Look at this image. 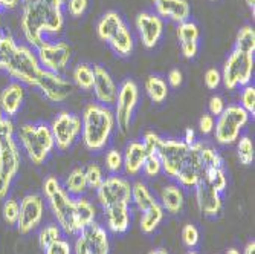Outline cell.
I'll list each match as a JSON object with an SVG mask.
<instances>
[{
	"mask_svg": "<svg viewBox=\"0 0 255 254\" xmlns=\"http://www.w3.org/2000/svg\"><path fill=\"white\" fill-rule=\"evenodd\" d=\"M200 146L202 143H196L190 147L188 156L185 159L183 166L176 175L177 186L182 189H194L199 179L203 176V167L200 161Z\"/></svg>",
	"mask_w": 255,
	"mask_h": 254,
	"instance_id": "18",
	"label": "cell"
},
{
	"mask_svg": "<svg viewBox=\"0 0 255 254\" xmlns=\"http://www.w3.org/2000/svg\"><path fill=\"white\" fill-rule=\"evenodd\" d=\"M46 2L51 3V5H54V6H57V8H63V6L66 5L67 0H46Z\"/></svg>",
	"mask_w": 255,
	"mask_h": 254,
	"instance_id": "57",
	"label": "cell"
},
{
	"mask_svg": "<svg viewBox=\"0 0 255 254\" xmlns=\"http://www.w3.org/2000/svg\"><path fill=\"white\" fill-rule=\"evenodd\" d=\"M44 213V201L40 195H26L20 202L17 230L20 235H29L40 225Z\"/></svg>",
	"mask_w": 255,
	"mask_h": 254,
	"instance_id": "15",
	"label": "cell"
},
{
	"mask_svg": "<svg viewBox=\"0 0 255 254\" xmlns=\"http://www.w3.org/2000/svg\"><path fill=\"white\" fill-rule=\"evenodd\" d=\"M205 84L208 89H211V90H216L220 83H222V72L219 71L217 67H210L208 71L205 72Z\"/></svg>",
	"mask_w": 255,
	"mask_h": 254,
	"instance_id": "49",
	"label": "cell"
},
{
	"mask_svg": "<svg viewBox=\"0 0 255 254\" xmlns=\"http://www.w3.org/2000/svg\"><path fill=\"white\" fill-rule=\"evenodd\" d=\"M117 129L113 110L100 103H90L81 115V138L90 152L104 150Z\"/></svg>",
	"mask_w": 255,
	"mask_h": 254,
	"instance_id": "2",
	"label": "cell"
},
{
	"mask_svg": "<svg viewBox=\"0 0 255 254\" xmlns=\"http://www.w3.org/2000/svg\"><path fill=\"white\" fill-rule=\"evenodd\" d=\"M64 26L63 8H57L46 0L34 5L23 6L21 11V31L26 41L34 48L44 41V34H58Z\"/></svg>",
	"mask_w": 255,
	"mask_h": 254,
	"instance_id": "1",
	"label": "cell"
},
{
	"mask_svg": "<svg viewBox=\"0 0 255 254\" xmlns=\"http://www.w3.org/2000/svg\"><path fill=\"white\" fill-rule=\"evenodd\" d=\"M123 25H124V20L117 11H107L106 14H103V17L100 18L98 25H97L98 37L103 41H109L113 37V34L117 32Z\"/></svg>",
	"mask_w": 255,
	"mask_h": 254,
	"instance_id": "28",
	"label": "cell"
},
{
	"mask_svg": "<svg viewBox=\"0 0 255 254\" xmlns=\"http://www.w3.org/2000/svg\"><path fill=\"white\" fill-rule=\"evenodd\" d=\"M107 228L115 235L126 233L130 227V204H115L104 209Z\"/></svg>",
	"mask_w": 255,
	"mask_h": 254,
	"instance_id": "24",
	"label": "cell"
},
{
	"mask_svg": "<svg viewBox=\"0 0 255 254\" xmlns=\"http://www.w3.org/2000/svg\"><path fill=\"white\" fill-rule=\"evenodd\" d=\"M203 176L206 178V181L211 184V186L219 192L223 193L228 187V179H226V173L222 169H213V170H208L203 173Z\"/></svg>",
	"mask_w": 255,
	"mask_h": 254,
	"instance_id": "40",
	"label": "cell"
},
{
	"mask_svg": "<svg viewBox=\"0 0 255 254\" xmlns=\"http://www.w3.org/2000/svg\"><path fill=\"white\" fill-rule=\"evenodd\" d=\"M142 172L147 178H154L162 172V164H160V159L156 152H147V158L144 161Z\"/></svg>",
	"mask_w": 255,
	"mask_h": 254,
	"instance_id": "43",
	"label": "cell"
},
{
	"mask_svg": "<svg viewBox=\"0 0 255 254\" xmlns=\"http://www.w3.org/2000/svg\"><path fill=\"white\" fill-rule=\"evenodd\" d=\"M251 117H254L255 115V87L248 84L243 87L242 94H240V104Z\"/></svg>",
	"mask_w": 255,
	"mask_h": 254,
	"instance_id": "44",
	"label": "cell"
},
{
	"mask_svg": "<svg viewBox=\"0 0 255 254\" xmlns=\"http://www.w3.org/2000/svg\"><path fill=\"white\" fill-rule=\"evenodd\" d=\"M55 147L61 152L71 149L81 135V118L72 112H60L51 124Z\"/></svg>",
	"mask_w": 255,
	"mask_h": 254,
	"instance_id": "10",
	"label": "cell"
},
{
	"mask_svg": "<svg viewBox=\"0 0 255 254\" xmlns=\"http://www.w3.org/2000/svg\"><path fill=\"white\" fill-rule=\"evenodd\" d=\"M74 83L77 84L78 89L81 90H92L94 86V67L87 63H80L72 74Z\"/></svg>",
	"mask_w": 255,
	"mask_h": 254,
	"instance_id": "34",
	"label": "cell"
},
{
	"mask_svg": "<svg viewBox=\"0 0 255 254\" xmlns=\"http://www.w3.org/2000/svg\"><path fill=\"white\" fill-rule=\"evenodd\" d=\"M136 29L142 44L147 49H151L159 43L162 34H164V20L156 12L144 11L136 17Z\"/></svg>",
	"mask_w": 255,
	"mask_h": 254,
	"instance_id": "17",
	"label": "cell"
},
{
	"mask_svg": "<svg viewBox=\"0 0 255 254\" xmlns=\"http://www.w3.org/2000/svg\"><path fill=\"white\" fill-rule=\"evenodd\" d=\"M246 5L252 11V15H254L255 14V0H246Z\"/></svg>",
	"mask_w": 255,
	"mask_h": 254,
	"instance_id": "58",
	"label": "cell"
},
{
	"mask_svg": "<svg viewBox=\"0 0 255 254\" xmlns=\"http://www.w3.org/2000/svg\"><path fill=\"white\" fill-rule=\"evenodd\" d=\"M251 115L239 104L226 106L223 113L214 123V138L222 146H233L242 136L243 129L248 126Z\"/></svg>",
	"mask_w": 255,
	"mask_h": 254,
	"instance_id": "6",
	"label": "cell"
},
{
	"mask_svg": "<svg viewBox=\"0 0 255 254\" xmlns=\"http://www.w3.org/2000/svg\"><path fill=\"white\" fill-rule=\"evenodd\" d=\"M200 29L193 20H185L177 25V38L180 41V51L185 58H194L199 52Z\"/></svg>",
	"mask_w": 255,
	"mask_h": 254,
	"instance_id": "21",
	"label": "cell"
},
{
	"mask_svg": "<svg viewBox=\"0 0 255 254\" xmlns=\"http://www.w3.org/2000/svg\"><path fill=\"white\" fill-rule=\"evenodd\" d=\"M110 44V48L117 52L120 57H128L133 52L134 48V40H133V34L131 31L127 28V25H124L113 34V37L107 41Z\"/></svg>",
	"mask_w": 255,
	"mask_h": 254,
	"instance_id": "27",
	"label": "cell"
},
{
	"mask_svg": "<svg viewBox=\"0 0 255 254\" xmlns=\"http://www.w3.org/2000/svg\"><path fill=\"white\" fill-rule=\"evenodd\" d=\"M3 120V113H2V110H0V121Z\"/></svg>",
	"mask_w": 255,
	"mask_h": 254,
	"instance_id": "62",
	"label": "cell"
},
{
	"mask_svg": "<svg viewBox=\"0 0 255 254\" xmlns=\"http://www.w3.org/2000/svg\"><path fill=\"white\" fill-rule=\"evenodd\" d=\"M167 81H168V86L173 87V89H177L182 86V81H183V75L182 72L179 71L177 67L171 69V71L168 72V77H167Z\"/></svg>",
	"mask_w": 255,
	"mask_h": 254,
	"instance_id": "52",
	"label": "cell"
},
{
	"mask_svg": "<svg viewBox=\"0 0 255 254\" xmlns=\"http://www.w3.org/2000/svg\"><path fill=\"white\" fill-rule=\"evenodd\" d=\"M226 104H225V100L219 95H214L210 98V103H208V110H210V115L214 118L220 117V115L223 113Z\"/></svg>",
	"mask_w": 255,
	"mask_h": 254,
	"instance_id": "50",
	"label": "cell"
},
{
	"mask_svg": "<svg viewBox=\"0 0 255 254\" xmlns=\"http://www.w3.org/2000/svg\"><path fill=\"white\" fill-rule=\"evenodd\" d=\"M150 254H168V251H167L165 248H157V250L151 251Z\"/></svg>",
	"mask_w": 255,
	"mask_h": 254,
	"instance_id": "60",
	"label": "cell"
},
{
	"mask_svg": "<svg viewBox=\"0 0 255 254\" xmlns=\"http://www.w3.org/2000/svg\"><path fill=\"white\" fill-rule=\"evenodd\" d=\"M44 254H72V247L69 244V241L66 239H58L55 242H52L49 247H46Z\"/></svg>",
	"mask_w": 255,
	"mask_h": 254,
	"instance_id": "47",
	"label": "cell"
},
{
	"mask_svg": "<svg viewBox=\"0 0 255 254\" xmlns=\"http://www.w3.org/2000/svg\"><path fill=\"white\" fill-rule=\"evenodd\" d=\"M162 209L167 210L171 215H177L183 210L185 205V195L180 186L177 184H168L160 190V202Z\"/></svg>",
	"mask_w": 255,
	"mask_h": 254,
	"instance_id": "26",
	"label": "cell"
},
{
	"mask_svg": "<svg viewBox=\"0 0 255 254\" xmlns=\"http://www.w3.org/2000/svg\"><path fill=\"white\" fill-rule=\"evenodd\" d=\"M236 49L254 55L255 52V29L249 25L243 26L236 38Z\"/></svg>",
	"mask_w": 255,
	"mask_h": 254,
	"instance_id": "35",
	"label": "cell"
},
{
	"mask_svg": "<svg viewBox=\"0 0 255 254\" xmlns=\"http://www.w3.org/2000/svg\"><path fill=\"white\" fill-rule=\"evenodd\" d=\"M87 181H86V175H84V169H74L69 176L66 178L64 182V190L71 195L72 198H80L86 193L87 190Z\"/></svg>",
	"mask_w": 255,
	"mask_h": 254,
	"instance_id": "32",
	"label": "cell"
},
{
	"mask_svg": "<svg viewBox=\"0 0 255 254\" xmlns=\"http://www.w3.org/2000/svg\"><path fill=\"white\" fill-rule=\"evenodd\" d=\"M74 209H75V222H77L78 233L89 224L95 222V218H97L95 207L86 198H81V196L74 198Z\"/></svg>",
	"mask_w": 255,
	"mask_h": 254,
	"instance_id": "29",
	"label": "cell"
},
{
	"mask_svg": "<svg viewBox=\"0 0 255 254\" xmlns=\"http://www.w3.org/2000/svg\"><path fill=\"white\" fill-rule=\"evenodd\" d=\"M23 100H25V89H23L21 83H9L0 94V110H2L3 117H15L23 104Z\"/></svg>",
	"mask_w": 255,
	"mask_h": 254,
	"instance_id": "23",
	"label": "cell"
},
{
	"mask_svg": "<svg viewBox=\"0 0 255 254\" xmlns=\"http://www.w3.org/2000/svg\"><path fill=\"white\" fill-rule=\"evenodd\" d=\"M254 74V55L234 49L225 61L222 83L228 90H234L251 84Z\"/></svg>",
	"mask_w": 255,
	"mask_h": 254,
	"instance_id": "7",
	"label": "cell"
},
{
	"mask_svg": "<svg viewBox=\"0 0 255 254\" xmlns=\"http://www.w3.org/2000/svg\"><path fill=\"white\" fill-rule=\"evenodd\" d=\"M89 250V254H109L110 253V241L106 228L97 222H92L84 227L78 233Z\"/></svg>",
	"mask_w": 255,
	"mask_h": 254,
	"instance_id": "20",
	"label": "cell"
},
{
	"mask_svg": "<svg viewBox=\"0 0 255 254\" xmlns=\"http://www.w3.org/2000/svg\"><path fill=\"white\" fill-rule=\"evenodd\" d=\"M43 193L49 202L51 210L66 235H77L78 228L75 222L74 198L69 195L55 176H48L43 182Z\"/></svg>",
	"mask_w": 255,
	"mask_h": 254,
	"instance_id": "4",
	"label": "cell"
},
{
	"mask_svg": "<svg viewBox=\"0 0 255 254\" xmlns=\"http://www.w3.org/2000/svg\"><path fill=\"white\" fill-rule=\"evenodd\" d=\"M34 86L38 87L44 98H48L52 103L66 101L74 92V86L71 81L66 80L61 74L46 71V69H41Z\"/></svg>",
	"mask_w": 255,
	"mask_h": 254,
	"instance_id": "14",
	"label": "cell"
},
{
	"mask_svg": "<svg viewBox=\"0 0 255 254\" xmlns=\"http://www.w3.org/2000/svg\"><path fill=\"white\" fill-rule=\"evenodd\" d=\"M225 254H240V251L239 250H236V248H229V250H226V253Z\"/></svg>",
	"mask_w": 255,
	"mask_h": 254,
	"instance_id": "61",
	"label": "cell"
},
{
	"mask_svg": "<svg viewBox=\"0 0 255 254\" xmlns=\"http://www.w3.org/2000/svg\"><path fill=\"white\" fill-rule=\"evenodd\" d=\"M185 144L187 146H193V144H196L197 143V138H196V132H194V129H191V127H188L187 130H185V133H183V140H182Z\"/></svg>",
	"mask_w": 255,
	"mask_h": 254,
	"instance_id": "53",
	"label": "cell"
},
{
	"mask_svg": "<svg viewBox=\"0 0 255 254\" xmlns=\"http://www.w3.org/2000/svg\"><path fill=\"white\" fill-rule=\"evenodd\" d=\"M72 48L66 41H43L37 48V58L43 69L51 72H61L71 61Z\"/></svg>",
	"mask_w": 255,
	"mask_h": 254,
	"instance_id": "12",
	"label": "cell"
},
{
	"mask_svg": "<svg viewBox=\"0 0 255 254\" xmlns=\"http://www.w3.org/2000/svg\"><path fill=\"white\" fill-rule=\"evenodd\" d=\"M41 69L43 67L37 58V54H34L32 49H29L28 46L18 44L9 63L6 64L5 71L18 83L34 86Z\"/></svg>",
	"mask_w": 255,
	"mask_h": 254,
	"instance_id": "9",
	"label": "cell"
},
{
	"mask_svg": "<svg viewBox=\"0 0 255 254\" xmlns=\"http://www.w3.org/2000/svg\"><path fill=\"white\" fill-rule=\"evenodd\" d=\"M145 158H147V150L142 141H130L123 153V161H124L123 169L126 170L127 175L136 176L142 172Z\"/></svg>",
	"mask_w": 255,
	"mask_h": 254,
	"instance_id": "25",
	"label": "cell"
},
{
	"mask_svg": "<svg viewBox=\"0 0 255 254\" xmlns=\"http://www.w3.org/2000/svg\"><path fill=\"white\" fill-rule=\"evenodd\" d=\"M87 6H89V0H67L66 2L67 12L72 17L84 15V12L87 11Z\"/></svg>",
	"mask_w": 255,
	"mask_h": 254,
	"instance_id": "48",
	"label": "cell"
},
{
	"mask_svg": "<svg viewBox=\"0 0 255 254\" xmlns=\"http://www.w3.org/2000/svg\"><path fill=\"white\" fill-rule=\"evenodd\" d=\"M164 212L165 210L162 209V205L159 202L153 204L150 209L142 212V216H141V230H142V233H145V235L154 233V230L159 227L162 219H164Z\"/></svg>",
	"mask_w": 255,
	"mask_h": 254,
	"instance_id": "33",
	"label": "cell"
},
{
	"mask_svg": "<svg viewBox=\"0 0 255 254\" xmlns=\"http://www.w3.org/2000/svg\"><path fill=\"white\" fill-rule=\"evenodd\" d=\"M20 170V152L14 138V124L3 117L0 121V201H3Z\"/></svg>",
	"mask_w": 255,
	"mask_h": 254,
	"instance_id": "3",
	"label": "cell"
},
{
	"mask_svg": "<svg viewBox=\"0 0 255 254\" xmlns=\"http://www.w3.org/2000/svg\"><path fill=\"white\" fill-rule=\"evenodd\" d=\"M156 14L160 18H170L177 25L190 18V3L188 0H153Z\"/></svg>",
	"mask_w": 255,
	"mask_h": 254,
	"instance_id": "22",
	"label": "cell"
},
{
	"mask_svg": "<svg viewBox=\"0 0 255 254\" xmlns=\"http://www.w3.org/2000/svg\"><path fill=\"white\" fill-rule=\"evenodd\" d=\"M199 239H200V235H199V230L194 224H187L182 228V242L187 248H190V250L196 248L199 244Z\"/></svg>",
	"mask_w": 255,
	"mask_h": 254,
	"instance_id": "46",
	"label": "cell"
},
{
	"mask_svg": "<svg viewBox=\"0 0 255 254\" xmlns=\"http://www.w3.org/2000/svg\"><path fill=\"white\" fill-rule=\"evenodd\" d=\"M187 254H199V253H196V251H193V250H191V251H188Z\"/></svg>",
	"mask_w": 255,
	"mask_h": 254,
	"instance_id": "63",
	"label": "cell"
},
{
	"mask_svg": "<svg viewBox=\"0 0 255 254\" xmlns=\"http://www.w3.org/2000/svg\"><path fill=\"white\" fill-rule=\"evenodd\" d=\"M97 199L103 209L115 204L131 202V184L118 175H110L104 178L103 184L97 189Z\"/></svg>",
	"mask_w": 255,
	"mask_h": 254,
	"instance_id": "13",
	"label": "cell"
},
{
	"mask_svg": "<svg viewBox=\"0 0 255 254\" xmlns=\"http://www.w3.org/2000/svg\"><path fill=\"white\" fill-rule=\"evenodd\" d=\"M17 136L28 158L35 166L43 164L55 147L51 126H48L46 123L23 124L20 126Z\"/></svg>",
	"mask_w": 255,
	"mask_h": 254,
	"instance_id": "5",
	"label": "cell"
},
{
	"mask_svg": "<svg viewBox=\"0 0 255 254\" xmlns=\"http://www.w3.org/2000/svg\"><path fill=\"white\" fill-rule=\"evenodd\" d=\"M17 43L9 34L0 32V71H5L12 54L17 49Z\"/></svg>",
	"mask_w": 255,
	"mask_h": 254,
	"instance_id": "37",
	"label": "cell"
},
{
	"mask_svg": "<svg viewBox=\"0 0 255 254\" xmlns=\"http://www.w3.org/2000/svg\"><path fill=\"white\" fill-rule=\"evenodd\" d=\"M214 117H211L210 113H203L202 118L199 120V130L203 133V135H210L213 130H214Z\"/></svg>",
	"mask_w": 255,
	"mask_h": 254,
	"instance_id": "51",
	"label": "cell"
},
{
	"mask_svg": "<svg viewBox=\"0 0 255 254\" xmlns=\"http://www.w3.org/2000/svg\"><path fill=\"white\" fill-rule=\"evenodd\" d=\"M243 254H255V242H254V241L248 242V245L245 247Z\"/></svg>",
	"mask_w": 255,
	"mask_h": 254,
	"instance_id": "56",
	"label": "cell"
},
{
	"mask_svg": "<svg viewBox=\"0 0 255 254\" xmlns=\"http://www.w3.org/2000/svg\"><path fill=\"white\" fill-rule=\"evenodd\" d=\"M20 2H21L23 6H28V5H34V3L40 2V0H20Z\"/></svg>",
	"mask_w": 255,
	"mask_h": 254,
	"instance_id": "59",
	"label": "cell"
},
{
	"mask_svg": "<svg viewBox=\"0 0 255 254\" xmlns=\"http://www.w3.org/2000/svg\"><path fill=\"white\" fill-rule=\"evenodd\" d=\"M139 101V87L133 80H126L121 83L118 89V97L115 101V123H117V129L123 133L127 135L133 121V115L136 110Z\"/></svg>",
	"mask_w": 255,
	"mask_h": 254,
	"instance_id": "8",
	"label": "cell"
},
{
	"mask_svg": "<svg viewBox=\"0 0 255 254\" xmlns=\"http://www.w3.org/2000/svg\"><path fill=\"white\" fill-rule=\"evenodd\" d=\"M106 167L112 175H118L124 167L123 153L117 149H110L106 153Z\"/></svg>",
	"mask_w": 255,
	"mask_h": 254,
	"instance_id": "42",
	"label": "cell"
},
{
	"mask_svg": "<svg viewBox=\"0 0 255 254\" xmlns=\"http://www.w3.org/2000/svg\"><path fill=\"white\" fill-rule=\"evenodd\" d=\"M237 156L243 166H251L254 163L255 152H254V141L251 136L242 135L237 140Z\"/></svg>",
	"mask_w": 255,
	"mask_h": 254,
	"instance_id": "38",
	"label": "cell"
},
{
	"mask_svg": "<svg viewBox=\"0 0 255 254\" xmlns=\"http://www.w3.org/2000/svg\"><path fill=\"white\" fill-rule=\"evenodd\" d=\"M188 152L190 146H187L182 140H165V138H162L156 149L162 164V172L174 179L177 172L183 166L185 159H187Z\"/></svg>",
	"mask_w": 255,
	"mask_h": 254,
	"instance_id": "11",
	"label": "cell"
},
{
	"mask_svg": "<svg viewBox=\"0 0 255 254\" xmlns=\"http://www.w3.org/2000/svg\"><path fill=\"white\" fill-rule=\"evenodd\" d=\"M20 3V0H0V6L5 9H14Z\"/></svg>",
	"mask_w": 255,
	"mask_h": 254,
	"instance_id": "55",
	"label": "cell"
},
{
	"mask_svg": "<svg viewBox=\"0 0 255 254\" xmlns=\"http://www.w3.org/2000/svg\"><path fill=\"white\" fill-rule=\"evenodd\" d=\"M74 254H89L87 245H86L84 239L80 235H78V238L75 241V245H74Z\"/></svg>",
	"mask_w": 255,
	"mask_h": 254,
	"instance_id": "54",
	"label": "cell"
},
{
	"mask_svg": "<svg viewBox=\"0 0 255 254\" xmlns=\"http://www.w3.org/2000/svg\"><path fill=\"white\" fill-rule=\"evenodd\" d=\"M200 161H202L203 173L208 170L223 167V159H222L220 153L211 146H205V144L200 146Z\"/></svg>",
	"mask_w": 255,
	"mask_h": 254,
	"instance_id": "36",
	"label": "cell"
},
{
	"mask_svg": "<svg viewBox=\"0 0 255 254\" xmlns=\"http://www.w3.org/2000/svg\"><path fill=\"white\" fill-rule=\"evenodd\" d=\"M61 235H63V230L60 228V225H57V224L44 225L38 233V244H40L41 250L49 247L52 242L61 239Z\"/></svg>",
	"mask_w": 255,
	"mask_h": 254,
	"instance_id": "39",
	"label": "cell"
},
{
	"mask_svg": "<svg viewBox=\"0 0 255 254\" xmlns=\"http://www.w3.org/2000/svg\"><path fill=\"white\" fill-rule=\"evenodd\" d=\"M92 89H94V95L100 104L110 107L117 101L118 86L107 69L100 64L94 66V86Z\"/></svg>",
	"mask_w": 255,
	"mask_h": 254,
	"instance_id": "19",
	"label": "cell"
},
{
	"mask_svg": "<svg viewBox=\"0 0 255 254\" xmlns=\"http://www.w3.org/2000/svg\"><path fill=\"white\" fill-rule=\"evenodd\" d=\"M145 92L154 104H160L168 97V84L159 75H148L145 80Z\"/></svg>",
	"mask_w": 255,
	"mask_h": 254,
	"instance_id": "30",
	"label": "cell"
},
{
	"mask_svg": "<svg viewBox=\"0 0 255 254\" xmlns=\"http://www.w3.org/2000/svg\"><path fill=\"white\" fill-rule=\"evenodd\" d=\"M18 213H20V204L15 199H6L3 202L2 215H3V219H5V222L8 225H15L17 224Z\"/></svg>",
	"mask_w": 255,
	"mask_h": 254,
	"instance_id": "45",
	"label": "cell"
},
{
	"mask_svg": "<svg viewBox=\"0 0 255 254\" xmlns=\"http://www.w3.org/2000/svg\"><path fill=\"white\" fill-rule=\"evenodd\" d=\"M194 190H196V204H197V209L200 210V213L206 218H211V219L220 216V213L223 210L222 193H219L211 184L206 181L205 176H202L199 179Z\"/></svg>",
	"mask_w": 255,
	"mask_h": 254,
	"instance_id": "16",
	"label": "cell"
},
{
	"mask_svg": "<svg viewBox=\"0 0 255 254\" xmlns=\"http://www.w3.org/2000/svg\"><path fill=\"white\" fill-rule=\"evenodd\" d=\"M131 202L137 207V210L145 212L147 209H150V207L153 204H156L157 201L154 199L150 189L145 186L142 181H136L131 186Z\"/></svg>",
	"mask_w": 255,
	"mask_h": 254,
	"instance_id": "31",
	"label": "cell"
},
{
	"mask_svg": "<svg viewBox=\"0 0 255 254\" xmlns=\"http://www.w3.org/2000/svg\"><path fill=\"white\" fill-rule=\"evenodd\" d=\"M84 175H86V181H87V187L97 190L103 181H104V173L101 170V167L98 164H89L84 169Z\"/></svg>",
	"mask_w": 255,
	"mask_h": 254,
	"instance_id": "41",
	"label": "cell"
}]
</instances>
